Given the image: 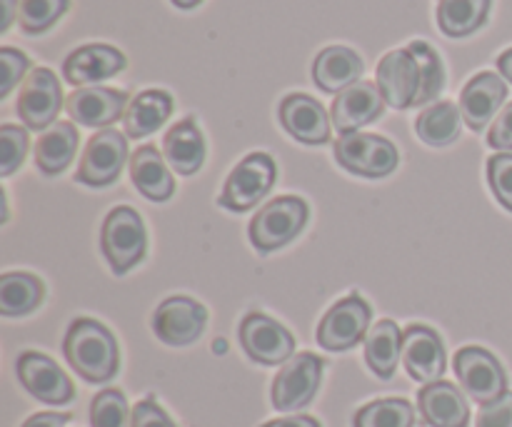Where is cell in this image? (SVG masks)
Returning a JSON list of instances; mask_svg holds the SVG:
<instances>
[{"mask_svg": "<svg viewBox=\"0 0 512 427\" xmlns=\"http://www.w3.org/2000/svg\"><path fill=\"white\" fill-rule=\"evenodd\" d=\"M63 353L70 368L88 383H108L120 368L118 343L113 333L98 320H73L65 333Z\"/></svg>", "mask_w": 512, "mask_h": 427, "instance_id": "1", "label": "cell"}, {"mask_svg": "<svg viewBox=\"0 0 512 427\" xmlns=\"http://www.w3.org/2000/svg\"><path fill=\"white\" fill-rule=\"evenodd\" d=\"M308 223V203L295 195L268 200L250 220V243L258 253H273L300 235Z\"/></svg>", "mask_w": 512, "mask_h": 427, "instance_id": "2", "label": "cell"}, {"mask_svg": "<svg viewBox=\"0 0 512 427\" xmlns=\"http://www.w3.org/2000/svg\"><path fill=\"white\" fill-rule=\"evenodd\" d=\"M100 248L105 260L115 275L133 270L148 250V235H145L143 218L128 205L110 210L100 230Z\"/></svg>", "mask_w": 512, "mask_h": 427, "instance_id": "3", "label": "cell"}, {"mask_svg": "<svg viewBox=\"0 0 512 427\" xmlns=\"http://www.w3.org/2000/svg\"><path fill=\"white\" fill-rule=\"evenodd\" d=\"M275 175H278V168L268 153L245 155L225 180L218 203L230 213H245L273 190Z\"/></svg>", "mask_w": 512, "mask_h": 427, "instance_id": "4", "label": "cell"}, {"mask_svg": "<svg viewBox=\"0 0 512 427\" xmlns=\"http://www.w3.org/2000/svg\"><path fill=\"white\" fill-rule=\"evenodd\" d=\"M335 160L348 173L363 178H385L398 168V148L383 135L350 133L340 135L335 143Z\"/></svg>", "mask_w": 512, "mask_h": 427, "instance_id": "5", "label": "cell"}, {"mask_svg": "<svg viewBox=\"0 0 512 427\" xmlns=\"http://www.w3.org/2000/svg\"><path fill=\"white\" fill-rule=\"evenodd\" d=\"M453 368L460 380V388L478 405H488L508 393V375H505L503 365L485 348L470 345V348L458 350Z\"/></svg>", "mask_w": 512, "mask_h": 427, "instance_id": "6", "label": "cell"}, {"mask_svg": "<svg viewBox=\"0 0 512 427\" xmlns=\"http://www.w3.org/2000/svg\"><path fill=\"white\" fill-rule=\"evenodd\" d=\"M325 363L313 353L293 355L273 380V405L280 413H293L313 403L323 380Z\"/></svg>", "mask_w": 512, "mask_h": 427, "instance_id": "7", "label": "cell"}, {"mask_svg": "<svg viewBox=\"0 0 512 427\" xmlns=\"http://www.w3.org/2000/svg\"><path fill=\"white\" fill-rule=\"evenodd\" d=\"M370 318H373L370 305L360 295H348L345 300L335 303L320 320V348L330 350V353H343V350L355 348L360 340L368 338Z\"/></svg>", "mask_w": 512, "mask_h": 427, "instance_id": "8", "label": "cell"}, {"mask_svg": "<svg viewBox=\"0 0 512 427\" xmlns=\"http://www.w3.org/2000/svg\"><path fill=\"white\" fill-rule=\"evenodd\" d=\"M125 163H128V140L118 130L105 128L85 145L75 180L90 188H105L118 180Z\"/></svg>", "mask_w": 512, "mask_h": 427, "instance_id": "9", "label": "cell"}, {"mask_svg": "<svg viewBox=\"0 0 512 427\" xmlns=\"http://www.w3.org/2000/svg\"><path fill=\"white\" fill-rule=\"evenodd\" d=\"M63 105V90L60 80L50 68L30 70L28 78L23 80L18 98V115L28 130H48L55 123Z\"/></svg>", "mask_w": 512, "mask_h": 427, "instance_id": "10", "label": "cell"}, {"mask_svg": "<svg viewBox=\"0 0 512 427\" xmlns=\"http://www.w3.org/2000/svg\"><path fill=\"white\" fill-rule=\"evenodd\" d=\"M238 335L248 358L260 365H285L295 353L293 335L263 313L245 315Z\"/></svg>", "mask_w": 512, "mask_h": 427, "instance_id": "11", "label": "cell"}, {"mask_svg": "<svg viewBox=\"0 0 512 427\" xmlns=\"http://www.w3.org/2000/svg\"><path fill=\"white\" fill-rule=\"evenodd\" d=\"M15 373H18L20 385L33 395L35 400L48 405H65L73 400L75 388L70 383L68 375L58 368L55 360L48 355H40L28 350L15 363Z\"/></svg>", "mask_w": 512, "mask_h": 427, "instance_id": "12", "label": "cell"}, {"mask_svg": "<svg viewBox=\"0 0 512 427\" xmlns=\"http://www.w3.org/2000/svg\"><path fill=\"white\" fill-rule=\"evenodd\" d=\"M208 313L195 300L175 295V298L163 300L153 315V330L165 345L183 348V345L195 343L203 335Z\"/></svg>", "mask_w": 512, "mask_h": 427, "instance_id": "13", "label": "cell"}, {"mask_svg": "<svg viewBox=\"0 0 512 427\" xmlns=\"http://www.w3.org/2000/svg\"><path fill=\"white\" fill-rule=\"evenodd\" d=\"M378 88L383 93L385 103L395 110L413 108L415 98H418L420 75H418V60L408 48L390 50L383 60L378 63Z\"/></svg>", "mask_w": 512, "mask_h": 427, "instance_id": "14", "label": "cell"}, {"mask_svg": "<svg viewBox=\"0 0 512 427\" xmlns=\"http://www.w3.org/2000/svg\"><path fill=\"white\" fill-rule=\"evenodd\" d=\"M403 365L418 383H438L445 373V348L440 335L425 325H410L403 333Z\"/></svg>", "mask_w": 512, "mask_h": 427, "instance_id": "15", "label": "cell"}, {"mask_svg": "<svg viewBox=\"0 0 512 427\" xmlns=\"http://www.w3.org/2000/svg\"><path fill=\"white\" fill-rule=\"evenodd\" d=\"M385 110V98L380 93L378 83H370V80H358L355 85L345 88L343 93H338V98L333 100V125L340 135L358 133L363 125L373 123L375 118H380Z\"/></svg>", "mask_w": 512, "mask_h": 427, "instance_id": "16", "label": "cell"}, {"mask_svg": "<svg viewBox=\"0 0 512 427\" xmlns=\"http://www.w3.org/2000/svg\"><path fill=\"white\" fill-rule=\"evenodd\" d=\"M128 93L115 88H78L65 100L70 120L85 128H105L128 110Z\"/></svg>", "mask_w": 512, "mask_h": 427, "instance_id": "17", "label": "cell"}, {"mask_svg": "<svg viewBox=\"0 0 512 427\" xmlns=\"http://www.w3.org/2000/svg\"><path fill=\"white\" fill-rule=\"evenodd\" d=\"M280 125L305 145H323L330 140V120L323 105L303 93H293L280 103Z\"/></svg>", "mask_w": 512, "mask_h": 427, "instance_id": "18", "label": "cell"}, {"mask_svg": "<svg viewBox=\"0 0 512 427\" xmlns=\"http://www.w3.org/2000/svg\"><path fill=\"white\" fill-rule=\"evenodd\" d=\"M508 98V85L498 73H478L460 93V115L470 130H483Z\"/></svg>", "mask_w": 512, "mask_h": 427, "instance_id": "19", "label": "cell"}, {"mask_svg": "<svg viewBox=\"0 0 512 427\" xmlns=\"http://www.w3.org/2000/svg\"><path fill=\"white\" fill-rule=\"evenodd\" d=\"M125 68V55L113 45L93 43L73 50L63 63V78L70 85H90L100 83L105 78H113Z\"/></svg>", "mask_w": 512, "mask_h": 427, "instance_id": "20", "label": "cell"}, {"mask_svg": "<svg viewBox=\"0 0 512 427\" xmlns=\"http://www.w3.org/2000/svg\"><path fill=\"white\" fill-rule=\"evenodd\" d=\"M418 408L430 427H468V400L453 383L438 380L425 385L418 393Z\"/></svg>", "mask_w": 512, "mask_h": 427, "instance_id": "21", "label": "cell"}, {"mask_svg": "<svg viewBox=\"0 0 512 427\" xmlns=\"http://www.w3.org/2000/svg\"><path fill=\"white\" fill-rule=\"evenodd\" d=\"M363 75V60L345 45H330L320 50L313 63V80L325 93H343Z\"/></svg>", "mask_w": 512, "mask_h": 427, "instance_id": "22", "label": "cell"}, {"mask_svg": "<svg viewBox=\"0 0 512 427\" xmlns=\"http://www.w3.org/2000/svg\"><path fill=\"white\" fill-rule=\"evenodd\" d=\"M130 178L133 185L153 203H165L175 193V180L168 170V160L160 158L158 148L143 145L130 158Z\"/></svg>", "mask_w": 512, "mask_h": 427, "instance_id": "23", "label": "cell"}, {"mask_svg": "<svg viewBox=\"0 0 512 427\" xmlns=\"http://www.w3.org/2000/svg\"><path fill=\"white\" fill-rule=\"evenodd\" d=\"M163 153L170 168L180 175H193L205 163V138L193 118H185L175 123L165 133Z\"/></svg>", "mask_w": 512, "mask_h": 427, "instance_id": "24", "label": "cell"}, {"mask_svg": "<svg viewBox=\"0 0 512 427\" xmlns=\"http://www.w3.org/2000/svg\"><path fill=\"white\" fill-rule=\"evenodd\" d=\"M173 113V98L165 90H143L130 100L123 115V125L128 138H148L153 135Z\"/></svg>", "mask_w": 512, "mask_h": 427, "instance_id": "25", "label": "cell"}, {"mask_svg": "<svg viewBox=\"0 0 512 427\" xmlns=\"http://www.w3.org/2000/svg\"><path fill=\"white\" fill-rule=\"evenodd\" d=\"M403 358V333L393 320H380L365 338V363L380 380H390Z\"/></svg>", "mask_w": 512, "mask_h": 427, "instance_id": "26", "label": "cell"}, {"mask_svg": "<svg viewBox=\"0 0 512 427\" xmlns=\"http://www.w3.org/2000/svg\"><path fill=\"white\" fill-rule=\"evenodd\" d=\"M78 150V130L73 123H53L43 130L35 143V165L40 173L58 175L63 173L75 158Z\"/></svg>", "mask_w": 512, "mask_h": 427, "instance_id": "27", "label": "cell"}, {"mask_svg": "<svg viewBox=\"0 0 512 427\" xmlns=\"http://www.w3.org/2000/svg\"><path fill=\"white\" fill-rule=\"evenodd\" d=\"M45 288L35 275L30 273H5L0 278V315L5 318H20L28 315L43 303Z\"/></svg>", "mask_w": 512, "mask_h": 427, "instance_id": "28", "label": "cell"}, {"mask_svg": "<svg viewBox=\"0 0 512 427\" xmlns=\"http://www.w3.org/2000/svg\"><path fill=\"white\" fill-rule=\"evenodd\" d=\"M460 108L450 100H440V103L430 105L415 120V133L423 143L433 145V148H445V145L455 143L460 135Z\"/></svg>", "mask_w": 512, "mask_h": 427, "instance_id": "29", "label": "cell"}, {"mask_svg": "<svg viewBox=\"0 0 512 427\" xmlns=\"http://www.w3.org/2000/svg\"><path fill=\"white\" fill-rule=\"evenodd\" d=\"M493 0H440L438 25L450 38H465L485 25Z\"/></svg>", "mask_w": 512, "mask_h": 427, "instance_id": "30", "label": "cell"}, {"mask_svg": "<svg viewBox=\"0 0 512 427\" xmlns=\"http://www.w3.org/2000/svg\"><path fill=\"white\" fill-rule=\"evenodd\" d=\"M410 53L415 55L418 60V75H420V88H418V98H415L413 108H420L425 103H433L445 88V70H443V60L440 55L435 53L433 45H428L425 40H413L408 45Z\"/></svg>", "mask_w": 512, "mask_h": 427, "instance_id": "31", "label": "cell"}, {"mask_svg": "<svg viewBox=\"0 0 512 427\" xmlns=\"http://www.w3.org/2000/svg\"><path fill=\"white\" fill-rule=\"evenodd\" d=\"M415 410L408 400L385 398L360 408L353 418V427H413Z\"/></svg>", "mask_w": 512, "mask_h": 427, "instance_id": "32", "label": "cell"}, {"mask_svg": "<svg viewBox=\"0 0 512 427\" xmlns=\"http://www.w3.org/2000/svg\"><path fill=\"white\" fill-rule=\"evenodd\" d=\"M90 425L93 427H133V413L120 390L108 388L98 393L90 405Z\"/></svg>", "mask_w": 512, "mask_h": 427, "instance_id": "33", "label": "cell"}, {"mask_svg": "<svg viewBox=\"0 0 512 427\" xmlns=\"http://www.w3.org/2000/svg\"><path fill=\"white\" fill-rule=\"evenodd\" d=\"M70 0H20L18 23L25 33H43L68 10Z\"/></svg>", "mask_w": 512, "mask_h": 427, "instance_id": "34", "label": "cell"}, {"mask_svg": "<svg viewBox=\"0 0 512 427\" xmlns=\"http://www.w3.org/2000/svg\"><path fill=\"white\" fill-rule=\"evenodd\" d=\"M28 155V133L18 125H3L0 128V175L8 178L23 165Z\"/></svg>", "mask_w": 512, "mask_h": 427, "instance_id": "35", "label": "cell"}, {"mask_svg": "<svg viewBox=\"0 0 512 427\" xmlns=\"http://www.w3.org/2000/svg\"><path fill=\"white\" fill-rule=\"evenodd\" d=\"M488 180L500 205L512 213V153H498L488 160Z\"/></svg>", "mask_w": 512, "mask_h": 427, "instance_id": "36", "label": "cell"}, {"mask_svg": "<svg viewBox=\"0 0 512 427\" xmlns=\"http://www.w3.org/2000/svg\"><path fill=\"white\" fill-rule=\"evenodd\" d=\"M28 68L30 60L25 53H20L15 48L0 50V70H3V78H0V98H8L10 90L20 83V78H23Z\"/></svg>", "mask_w": 512, "mask_h": 427, "instance_id": "37", "label": "cell"}, {"mask_svg": "<svg viewBox=\"0 0 512 427\" xmlns=\"http://www.w3.org/2000/svg\"><path fill=\"white\" fill-rule=\"evenodd\" d=\"M478 427H512V393L483 405L478 413Z\"/></svg>", "mask_w": 512, "mask_h": 427, "instance_id": "38", "label": "cell"}, {"mask_svg": "<svg viewBox=\"0 0 512 427\" xmlns=\"http://www.w3.org/2000/svg\"><path fill=\"white\" fill-rule=\"evenodd\" d=\"M133 427H175V423L153 398H148L133 408Z\"/></svg>", "mask_w": 512, "mask_h": 427, "instance_id": "39", "label": "cell"}, {"mask_svg": "<svg viewBox=\"0 0 512 427\" xmlns=\"http://www.w3.org/2000/svg\"><path fill=\"white\" fill-rule=\"evenodd\" d=\"M490 148L500 150V153H510L512 150V103L505 105L495 118L493 128L488 133Z\"/></svg>", "mask_w": 512, "mask_h": 427, "instance_id": "40", "label": "cell"}, {"mask_svg": "<svg viewBox=\"0 0 512 427\" xmlns=\"http://www.w3.org/2000/svg\"><path fill=\"white\" fill-rule=\"evenodd\" d=\"M70 423L68 413H38L33 418H28L23 427H65Z\"/></svg>", "mask_w": 512, "mask_h": 427, "instance_id": "41", "label": "cell"}, {"mask_svg": "<svg viewBox=\"0 0 512 427\" xmlns=\"http://www.w3.org/2000/svg\"><path fill=\"white\" fill-rule=\"evenodd\" d=\"M263 427H320V423L310 415H290V418H280V420H270Z\"/></svg>", "mask_w": 512, "mask_h": 427, "instance_id": "42", "label": "cell"}, {"mask_svg": "<svg viewBox=\"0 0 512 427\" xmlns=\"http://www.w3.org/2000/svg\"><path fill=\"white\" fill-rule=\"evenodd\" d=\"M0 10H3V15H0V33H5L13 25V20L18 18L20 0H0Z\"/></svg>", "mask_w": 512, "mask_h": 427, "instance_id": "43", "label": "cell"}, {"mask_svg": "<svg viewBox=\"0 0 512 427\" xmlns=\"http://www.w3.org/2000/svg\"><path fill=\"white\" fill-rule=\"evenodd\" d=\"M498 68H500V75H503L505 80H510V83H512V48L505 50V53L500 55Z\"/></svg>", "mask_w": 512, "mask_h": 427, "instance_id": "44", "label": "cell"}, {"mask_svg": "<svg viewBox=\"0 0 512 427\" xmlns=\"http://www.w3.org/2000/svg\"><path fill=\"white\" fill-rule=\"evenodd\" d=\"M173 5H178V8L183 10H190V8H198L200 0H173Z\"/></svg>", "mask_w": 512, "mask_h": 427, "instance_id": "45", "label": "cell"}]
</instances>
